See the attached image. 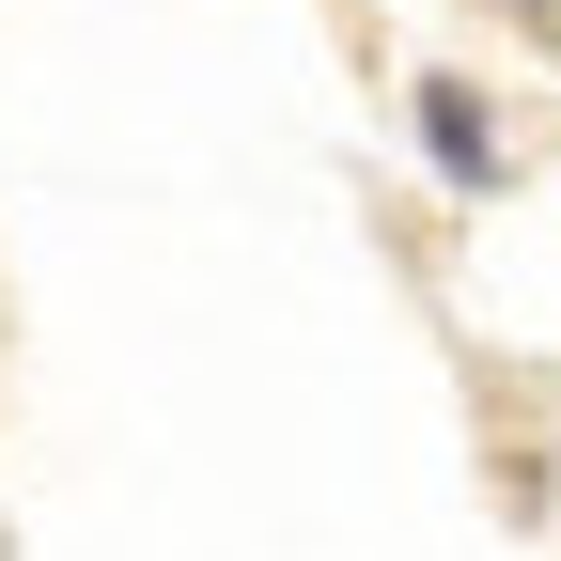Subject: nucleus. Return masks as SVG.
<instances>
[{
	"label": "nucleus",
	"instance_id": "nucleus-1",
	"mask_svg": "<svg viewBox=\"0 0 561 561\" xmlns=\"http://www.w3.org/2000/svg\"><path fill=\"white\" fill-rule=\"evenodd\" d=\"M421 125H437V172H483V110L468 94H421Z\"/></svg>",
	"mask_w": 561,
	"mask_h": 561
}]
</instances>
